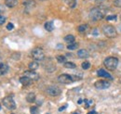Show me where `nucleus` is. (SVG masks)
I'll return each instance as SVG.
<instances>
[{"label":"nucleus","mask_w":121,"mask_h":114,"mask_svg":"<svg viewBox=\"0 0 121 114\" xmlns=\"http://www.w3.org/2000/svg\"><path fill=\"white\" fill-rule=\"evenodd\" d=\"M104 64L108 70L114 71L117 69V65H118V58L115 57H106L104 61Z\"/></svg>","instance_id":"f257e3e1"},{"label":"nucleus","mask_w":121,"mask_h":114,"mask_svg":"<svg viewBox=\"0 0 121 114\" xmlns=\"http://www.w3.org/2000/svg\"><path fill=\"white\" fill-rule=\"evenodd\" d=\"M104 11L99 8H93L90 12V18H91V20H94V21H98V20H101L103 18H104Z\"/></svg>","instance_id":"f03ea898"},{"label":"nucleus","mask_w":121,"mask_h":114,"mask_svg":"<svg viewBox=\"0 0 121 114\" xmlns=\"http://www.w3.org/2000/svg\"><path fill=\"white\" fill-rule=\"evenodd\" d=\"M103 32L105 34V36L109 37V38H115L117 34V29L115 28L113 25H104V28H103Z\"/></svg>","instance_id":"7ed1b4c3"},{"label":"nucleus","mask_w":121,"mask_h":114,"mask_svg":"<svg viewBox=\"0 0 121 114\" xmlns=\"http://www.w3.org/2000/svg\"><path fill=\"white\" fill-rule=\"evenodd\" d=\"M32 57H34V59H35L36 61H41L45 58V54H44V51L41 48L35 47L32 51Z\"/></svg>","instance_id":"20e7f679"},{"label":"nucleus","mask_w":121,"mask_h":114,"mask_svg":"<svg viewBox=\"0 0 121 114\" xmlns=\"http://www.w3.org/2000/svg\"><path fill=\"white\" fill-rule=\"evenodd\" d=\"M3 105L9 110H15L16 109V103L11 97H6L5 98H3Z\"/></svg>","instance_id":"39448f33"},{"label":"nucleus","mask_w":121,"mask_h":114,"mask_svg":"<svg viewBox=\"0 0 121 114\" xmlns=\"http://www.w3.org/2000/svg\"><path fill=\"white\" fill-rule=\"evenodd\" d=\"M58 81L60 82V84H65V85H68V84H71L74 82V78L72 75H69V74H66V73H63V74H60V76L58 77Z\"/></svg>","instance_id":"423d86ee"},{"label":"nucleus","mask_w":121,"mask_h":114,"mask_svg":"<svg viewBox=\"0 0 121 114\" xmlns=\"http://www.w3.org/2000/svg\"><path fill=\"white\" fill-rule=\"evenodd\" d=\"M110 86H111L110 82H109V81H105V80L97 81V82L95 83V85H94V86H95L97 89H99V90H105L107 88H109Z\"/></svg>","instance_id":"0eeeda50"},{"label":"nucleus","mask_w":121,"mask_h":114,"mask_svg":"<svg viewBox=\"0 0 121 114\" xmlns=\"http://www.w3.org/2000/svg\"><path fill=\"white\" fill-rule=\"evenodd\" d=\"M47 93L49 95V96H52V97H57L60 94V89L57 86H48L47 88Z\"/></svg>","instance_id":"6e6552de"},{"label":"nucleus","mask_w":121,"mask_h":114,"mask_svg":"<svg viewBox=\"0 0 121 114\" xmlns=\"http://www.w3.org/2000/svg\"><path fill=\"white\" fill-rule=\"evenodd\" d=\"M24 75L27 76L28 78H30L32 81H37V80L39 79V75H38L35 71H32V70L26 71L24 72Z\"/></svg>","instance_id":"1a4fd4ad"},{"label":"nucleus","mask_w":121,"mask_h":114,"mask_svg":"<svg viewBox=\"0 0 121 114\" xmlns=\"http://www.w3.org/2000/svg\"><path fill=\"white\" fill-rule=\"evenodd\" d=\"M97 74H98V76H100V77H104V78L111 79V80L113 79V78H112V76L109 74V72H107L106 71H104V69H100V70H98Z\"/></svg>","instance_id":"9d476101"},{"label":"nucleus","mask_w":121,"mask_h":114,"mask_svg":"<svg viewBox=\"0 0 121 114\" xmlns=\"http://www.w3.org/2000/svg\"><path fill=\"white\" fill-rule=\"evenodd\" d=\"M20 83L22 85V86H30L31 84H32V80H31L30 78H28L27 76H22V77H21L20 78Z\"/></svg>","instance_id":"9b49d317"},{"label":"nucleus","mask_w":121,"mask_h":114,"mask_svg":"<svg viewBox=\"0 0 121 114\" xmlns=\"http://www.w3.org/2000/svg\"><path fill=\"white\" fill-rule=\"evenodd\" d=\"M23 6L28 8V9H31V8H34L35 6V0H24L23 1Z\"/></svg>","instance_id":"f8f14e48"},{"label":"nucleus","mask_w":121,"mask_h":114,"mask_svg":"<svg viewBox=\"0 0 121 114\" xmlns=\"http://www.w3.org/2000/svg\"><path fill=\"white\" fill-rule=\"evenodd\" d=\"M89 56H90V54L86 49H79L77 51V57L80 58H87V57H89Z\"/></svg>","instance_id":"ddd939ff"},{"label":"nucleus","mask_w":121,"mask_h":114,"mask_svg":"<svg viewBox=\"0 0 121 114\" xmlns=\"http://www.w3.org/2000/svg\"><path fill=\"white\" fill-rule=\"evenodd\" d=\"M9 71V66L5 63H0V75L6 74Z\"/></svg>","instance_id":"4468645a"},{"label":"nucleus","mask_w":121,"mask_h":114,"mask_svg":"<svg viewBox=\"0 0 121 114\" xmlns=\"http://www.w3.org/2000/svg\"><path fill=\"white\" fill-rule=\"evenodd\" d=\"M28 67H29V69L32 70V71H35L36 69H38V67H39V64H38V62L35 60V61H32L29 63V65H28Z\"/></svg>","instance_id":"2eb2a0df"},{"label":"nucleus","mask_w":121,"mask_h":114,"mask_svg":"<svg viewBox=\"0 0 121 114\" xmlns=\"http://www.w3.org/2000/svg\"><path fill=\"white\" fill-rule=\"evenodd\" d=\"M6 6L9 8H14L15 6H17L18 1L17 0H6Z\"/></svg>","instance_id":"dca6fc26"},{"label":"nucleus","mask_w":121,"mask_h":114,"mask_svg":"<svg viewBox=\"0 0 121 114\" xmlns=\"http://www.w3.org/2000/svg\"><path fill=\"white\" fill-rule=\"evenodd\" d=\"M45 29L48 32H51L54 30V24L52 21H47L45 23Z\"/></svg>","instance_id":"f3484780"},{"label":"nucleus","mask_w":121,"mask_h":114,"mask_svg":"<svg viewBox=\"0 0 121 114\" xmlns=\"http://www.w3.org/2000/svg\"><path fill=\"white\" fill-rule=\"evenodd\" d=\"M77 30H78L79 33H86V32H88V30H89V25H87V24H82V25L78 26Z\"/></svg>","instance_id":"a211bd4d"},{"label":"nucleus","mask_w":121,"mask_h":114,"mask_svg":"<svg viewBox=\"0 0 121 114\" xmlns=\"http://www.w3.org/2000/svg\"><path fill=\"white\" fill-rule=\"evenodd\" d=\"M26 100H27L29 103L35 102V95L34 93H29V94L27 95V97H26Z\"/></svg>","instance_id":"6ab92c4d"},{"label":"nucleus","mask_w":121,"mask_h":114,"mask_svg":"<svg viewBox=\"0 0 121 114\" xmlns=\"http://www.w3.org/2000/svg\"><path fill=\"white\" fill-rule=\"evenodd\" d=\"M64 41L69 44L74 43V41H75V36L72 35V34H68V35H66V36L64 37Z\"/></svg>","instance_id":"aec40b11"},{"label":"nucleus","mask_w":121,"mask_h":114,"mask_svg":"<svg viewBox=\"0 0 121 114\" xmlns=\"http://www.w3.org/2000/svg\"><path fill=\"white\" fill-rule=\"evenodd\" d=\"M64 67L67 68V69H76V65L74 62H71V61H67L64 63Z\"/></svg>","instance_id":"412c9836"},{"label":"nucleus","mask_w":121,"mask_h":114,"mask_svg":"<svg viewBox=\"0 0 121 114\" xmlns=\"http://www.w3.org/2000/svg\"><path fill=\"white\" fill-rule=\"evenodd\" d=\"M66 2H67V5L69 6V8H76V0H67Z\"/></svg>","instance_id":"4be33fe9"},{"label":"nucleus","mask_w":121,"mask_h":114,"mask_svg":"<svg viewBox=\"0 0 121 114\" xmlns=\"http://www.w3.org/2000/svg\"><path fill=\"white\" fill-rule=\"evenodd\" d=\"M77 47H78V44L77 43H71L67 45V48H68L69 50H75Z\"/></svg>","instance_id":"5701e85b"},{"label":"nucleus","mask_w":121,"mask_h":114,"mask_svg":"<svg viewBox=\"0 0 121 114\" xmlns=\"http://www.w3.org/2000/svg\"><path fill=\"white\" fill-rule=\"evenodd\" d=\"M81 67L83 70H89L91 68V63L89 61H84L82 64H81Z\"/></svg>","instance_id":"b1692460"},{"label":"nucleus","mask_w":121,"mask_h":114,"mask_svg":"<svg viewBox=\"0 0 121 114\" xmlns=\"http://www.w3.org/2000/svg\"><path fill=\"white\" fill-rule=\"evenodd\" d=\"M56 59H57V61L59 62V63H65L66 61V58L64 56H62V55H59V56H57L56 57Z\"/></svg>","instance_id":"393cba45"},{"label":"nucleus","mask_w":121,"mask_h":114,"mask_svg":"<svg viewBox=\"0 0 121 114\" xmlns=\"http://www.w3.org/2000/svg\"><path fill=\"white\" fill-rule=\"evenodd\" d=\"M30 111L31 114H38V109L37 107H31Z\"/></svg>","instance_id":"a878e982"},{"label":"nucleus","mask_w":121,"mask_h":114,"mask_svg":"<svg viewBox=\"0 0 121 114\" xmlns=\"http://www.w3.org/2000/svg\"><path fill=\"white\" fill-rule=\"evenodd\" d=\"M114 5L116 7L121 8V0H114Z\"/></svg>","instance_id":"bb28decb"},{"label":"nucleus","mask_w":121,"mask_h":114,"mask_svg":"<svg viewBox=\"0 0 121 114\" xmlns=\"http://www.w3.org/2000/svg\"><path fill=\"white\" fill-rule=\"evenodd\" d=\"M106 20H117V15H110L106 18Z\"/></svg>","instance_id":"cd10ccee"},{"label":"nucleus","mask_w":121,"mask_h":114,"mask_svg":"<svg viewBox=\"0 0 121 114\" xmlns=\"http://www.w3.org/2000/svg\"><path fill=\"white\" fill-rule=\"evenodd\" d=\"M85 103H86V105H85V108L86 109H88L90 106L91 105V103H92V101L91 100H88V99H86L85 100Z\"/></svg>","instance_id":"c85d7f7f"},{"label":"nucleus","mask_w":121,"mask_h":114,"mask_svg":"<svg viewBox=\"0 0 121 114\" xmlns=\"http://www.w3.org/2000/svg\"><path fill=\"white\" fill-rule=\"evenodd\" d=\"M7 29H8L9 31H11V30H13V29H14V25H13V23L9 22V23L7 25Z\"/></svg>","instance_id":"c756f323"},{"label":"nucleus","mask_w":121,"mask_h":114,"mask_svg":"<svg viewBox=\"0 0 121 114\" xmlns=\"http://www.w3.org/2000/svg\"><path fill=\"white\" fill-rule=\"evenodd\" d=\"M5 21H6V17H4V16L0 15V25L4 24V22H5Z\"/></svg>","instance_id":"7c9ffc66"},{"label":"nucleus","mask_w":121,"mask_h":114,"mask_svg":"<svg viewBox=\"0 0 121 114\" xmlns=\"http://www.w3.org/2000/svg\"><path fill=\"white\" fill-rule=\"evenodd\" d=\"M67 108V104H65L64 106H62V107H60V109H59V111H62V110H64L65 109Z\"/></svg>","instance_id":"2f4dec72"},{"label":"nucleus","mask_w":121,"mask_h":114,"mask_svg":"<svg viewBox=\"0 0 121 114\" xmlns=\"http://www.w3.org/2000/svg\"><path fill=\"white\" fill-rule=\"evenodd\" d=\"M3 11H4V8L2 6H0V13H2Z\"/></svg>","instance_id":"473e14b6"},{"label":"nucleus","mask_w":121,"mask_h":114,"mask_svg":"<svg viewBox=\"0 0 121 114\" xmlns=\"http://www.w3.org/2000/svg\"><path fill=\"white\" fill-rule=\"evenodd\" d=\"M96 3H102V2H104V0H94Z\"/></svg>","instance_id":"72a5a7b5"},{"label":"nucleus","mask_w":121,"mask_h":114,"mask_svg":"<svg viewBox=\"0 0 121 114\" xmlns=\"http://www.w3.org/2000/svg\"><path fill=\"white\" fill-rule=\"evenodd\" d=\"M92 33H93V34H97V33H97V29H95V31H93Z\"/></svg>","instance_id":"f704fd0d"},{"label":"nucleus","mask_w":121,"mask_h":114,"mask_svg":"<svg viewBox=\"0 0 121 114\" xmlns=\"http://www.w3.org/2000/svg\"><path fill=\"white\" fill-rule=\"evenodd\" d=\"M82 101H83L82 99H79L78 101H77V103H78V104H81V103H82Z\"/></svg>","instance_id":"c9c22d12"},{"label":"nucleus","mask_w":121,"mask_h":114,"mask_svg":"<svg viewBox=\"0 0 121 114\" xmlns=\"http://www.w3.org/2000/svg\"><path fill=\"white\" fill-rule=\"evenodd\" d=\"M95 113H96V111H94V110H93V111H91V112H90L89 114H95Z\"/></svg>","instance_id":"e433bc0d"},{"label":"nucleus","mask_w":121,"mask_h":114,"mask_svg":"<svg viewBox=\"0 0 121 114\" xmlns=\"http://www.w3.org/2000/svg\"><path fill=\"white\" fill-rule=\"evenodd\" d=\"M73 114H79V113H77V112H74Z\"/></svg>","instance_id":"4c0bfd02"},{"label":"nucleus","mask_w":121,"mask_h":114,"mask_svg":"<svg viewBox=\"0 0 121 114\" xmlns=\"http://www.w3.org/2000/svg\"><path fill=\"white\" fill-rule=\"evenodd\" d=\"M0 110H1V105H0Z\"/></svg>","instance_id":"58836bf2"},{"label":"nucleus","mask_w":121,"mask_h":114,"mask_svg":"<svg viewBox=\"0 0 121 114\" xmlns=\"http://www.w3.org/2000/svg\"><path fill=\"white\" fill-rule=\"evenodd\" d=\"M41 1H46V0H41Z\"/></svg>","instance_id":"ea45409f"},{"label":"nucleus","mask_w":121,"mask_h":114,"mask_svg":"<svg viewBox=\"0 0 121 114\" xmlns=\"http://www.w3.org/2000/svg\"><path fill=\"white\" fill-rule=\"evenodd\" d=\"M47 114H49V113H47Z\"/></svg>","instance_id":"a19ab883"}]
</instances>
